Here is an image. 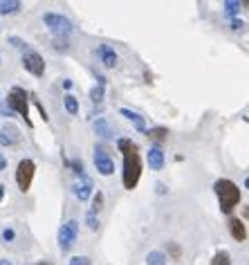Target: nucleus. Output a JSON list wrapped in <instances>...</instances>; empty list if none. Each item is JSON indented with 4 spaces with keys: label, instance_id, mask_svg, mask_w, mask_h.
<instances>
[{
    "label": "nucleus",
    "instance_id": "nucleus-30",
    "mask_svg": "<svg viewBox=\"0 0 249 265\" xmlns=\"http://www.w3.org/2000/svg\"><path fill=\"white\" fill-rule=\"evenodd\" d=\"M54 48L56 50H67V41L65 39H56L54 41Z\"/></svg>",
    "mask_w": 249,
    "mask_h": 265
},
{
    "label": "nucleus",
    "instance_id": "nucleus-19",
    "mask_svg": "<svg viewBox=\"0 0 249 265\" xmlns=\"http://www.w3.org/2000/svg\"><path fill=\"white\" fill-rule=\"evenodd\" d=\"M211 265H231V256L229 252H218L214 258H211Z\"/></svg>",
    "mask_w": 249,
    "mask_h": 265
},
{
    "label": "nucleus",
    "instance_id": "nucleus-35",
    "mask_svg": "<svg viewBox=\"0 0 249 265\" xmlns=\"http://www.w3.org/2000/svg\"><path fill=\"white\" fill-rule=\"evenodd\" d=\"M0 265H12V263H9V261H0Z\"/></svg>",
    "mask_w": 249,
    "mask_h": 265
},
{
    "label": "nucleus",
    "instance_id": "nucleus-25",
    "mask_svg": "<svg viewBox=\"0 0 249 265\" xmlns=\"http://www.w3.org/2000/svg\"><path fill=\"white\" fill-rule=\"evenodd\" d=\"M90 97H92V101L99 103V101L103 99V88H101V86H95V88L90 90Z\"/></svg>",
    "mask_w": 249,
    "mask_h": 265
},
{
    "label": "nucleus",
    "instance_id": "nucleus-7",
    "mask_svg": "<svg viewBox=\"0 0 249 265\" xmlns=\"http://www.w3.org/2000/svg\"><path fill=\"white\" fill-rule=\"evenodd\" d=\"M23 67H25L27 72H32L34 77H43V72H45V61H43V56H40L38 52L27 50V52H23Z\"/></svg>",
    "mask_w": 249,
    "mask_h": 265
},
{
    "label": "nucleus",
    "instance_id": "nucleus-9",
    "mask_svg": "<svg viewBox=\"0 0 249 265\" xmlns=\"http://www.w3.org/2000/svg\"><path fill=\"white\" fill-rule=\"evenodd\" d=\"M20 139H23V133L14 124H7V126L0 128V144L3 146H16V144H20Z\"/></svg>",
    "mask_w": 249,
    "mask_h": 265
},
{
    "label": "nucleus",
    "instance_id": "nucleus-36",
    "mask_svg": "<svg viewBox=\"0 0 249 265\" xmlns=\"http://www.w3.org/2000/svg\"><path fill=\"white\" fill-rule=\"evenodd\" d=\"M36 265H52V263H48V261H45V263H43V261H40V263H36Z\"/></svg>",
    "mask_w": 249,
    "mask_h": 265
},
{
    "label": "nucleus",
    "instance_id": "nucleus-37",
    "mask_svg": "<svg viewBox=\"0 0 249 265\" xmlns=\"http://www.w3.org/2000/svg\"><path fill=\"white\" fill-rule=\"evenodd\" d=\"M0 63H3V59H0Z\"/></svg>",
    "mask_w": 249,
    "mask_h": 265
},
{
    "label": "nucleus",
    "instance_id": "nucleus-14",
    "mask_svg": "<svg viewBox=\"0 0 249 265\" xmlns=\"http://www.w3.org/2000/svg\"><path fill=\"white\" fill-rule=\"evenodd\" d=\"M229 232H231V236L236 238V241H245L247 238V230H245V222L240 220V218H231L229 220Z\"/></svg>",
    "mask_w": 249,
    "mask_h": 265
},
{
    "label": "nucleus",
    "instance_id": "nucleus-2",
    "mask_svg": "<svg viewBox=\"0 0 249 265\" xmlns=\"http://www.w3.org/2000/svg\"><path fill=\"white\" fill-rule=\"evenodd\" d=\"M214 189H216L218 200H220L222 214H231L233 207H236L238 202H240V189H238V186L233 184L231 180H227V178L218 180V182L214 184Z\"/></svg>",
    "mask_w": 249,
    "mask_h": 265
},
{
    "label": "nucleus",
    "instance_id": "nucleus-33",
    "mask_svg": "<svg viewBox=\"0 0 249 265\" xmlns=\"http://www.w3.org/2000/svg\"><path fill=\"white\" fill-rule=\"evenodd\" d=\"M5 169H7V158L0 153V171H5Z\"/></svg>",
    "mask_w": 249,
    "mask_h": 265
},
{
    "label": "nucleus",
    "instance_id": "nucleus-22",
    "mask_svg": "<svg viewBox=\"0 0 249 265\" xmlns=\"http://www.w3.org/2000/svg\"><path fill=\"white\" fill-rule=\"evenodd\" d=\"M222 7H225V12H227V14H229V16H231V14H236L238 9L242 7V5H240V3H236V0H227V3L222 5Z\"/></svg>",
    "mask_w": 249,
    "mask_h": 265
},
{
    "label": "nucleus",
    "instance_id": "nucleus-15",
    "mask_svg": "<svg viewBox=\"0 0 249 265\" xmlns=\"http://www.w3.org/2000/svg\"><path fill=\"white\" fill-rule=\"evenodd\" d=\"M23 3L20 0H0V14L7 16V14H18Z\"/></svg>",
    "mask_w": 249,
    "mask_h": 265
},
{
    "label": "nucleus",
    "instance_id": "nucleus-11",
    "mask_svg": "<svg viewBox=\"0 0 249 265\" xmlns=\"http://www.w3.org/2000/svg\"><path fill=\"white\" fill-rule=\"evenodd\" d=\"M97 54H99L101 63L106 67H115L117 65V54H115V50H112L110 45H99V48H97Z\"/></svg>",
    "mask_w": 249,
    "mask_h": 265
},
{
    "label": "nucleus",
    "instance_id": "nucleus-8",
    "mask_svg": "<svg viewBox=\"0 0 249 265\" xmlns=\"http://www.w3.org/2000/svg\"><path fill=\"white\" fill-rule=\"evenodd\" d=\"M95 166H97V171H99L101 175H112L115 173V162L110 160V155H108V150L103 146L95 148Z\"/></svg>",
    "mask_w": 249,
    "mask_h": 265
},
{
    "label": "nucleus",
    "instance_id": "nucleus-4",
    "mask_svg": "<svg viewBox=\"0 0 249 265\" xmlns=\"http://www.w3.org/2000/svg\"><path fill=\"white\" fill-rule=\"evenodd\" d=\"M43 23L50 27L52 34H56V39H65V36L72 32L70 18L61 16V14H45V16H43Z\"/></svg>",
    "mask_w": 249,
    "mask_h": 265
},
{
    "label": "nucleus",
    "instance_id": "nucleus-13",
    "mask_svg": "<svg viewBox=\"0 0 249 265\" xmlns=\"http://www.w3.org/2000/svg\"><path fill=\"white\" fill-rule=\"evenodd\" d=\"M119 115H123V117L128 119V122H133V124H135V128H137L139 133L146 135V124H144L142 115H137V112L131 110V108H121V110H119Z\"/></svg>",
    "mask_w": 249,
    "mask_h": 265
},
{
    "label": "nucleus",
    "instance_id": "nucleus-18",
    "mask_svg": "<svg viewBox=\"0 0 249 265\" xmlns=\"http://www.w3.org/2000/svg\"><path fill=\"white\" fill-rule=\"evenodd\" d=\"M65 110L70 115H79V101H76V97L65 95Z\"/></svg>",
    "mask_w": 249,
    "mask_h": 265
},
{
    "label": "nucleus",
    "instance_id": "nucleus-5",
    "mask_svg": "<svg viewBox=\"0 0 249 265\" xmlns=\"http://www.w3.org/2000/svg\"><path fill=\"white\" fill-rule=\"evenodd\" d=\"M34 173H36L34 160H20L18 169H16V182H18V189L23 191V194L25 191H29V186H32Z\"/></svg>",
    "mask_w": 249,
    "mask_h": 265
},
{
    "label": "nucleus",
    "instance_id": "nucleus-3",
    "mask_svg": "<svg viewBox=\"0 0 249 265\" xmlns=\"http://www.w3.org/2000/svg\"><path fill=\"white\" fill-rule=\"evenodd\" d=\"M5 106L9 108L12 112H18L20 117L25 119V124L27 126H32V119H29V101H27V92L23 90V88H12L7 95V103Z\"/></svg>",
    "mask_w": 249,
    "mask_h": 265
},
{
    "label": "nucleus",
    "instance_id": "nucleus-17",
    "mask_svg": "<svg viewBox=\"0 0 249 265\" xmlns=\"http://www.w3.org/2000/svg\"><path fill=\"white\" fill-rule=\"evenodd\" d=\"M146 265H166V256H164V252H159V249H153V252H148V256H146Z\"/></svg>",
    "mask_w": 249,
    "mask_h": 265
},
{
    "label": "nucleus",
    "instance_id": "nucleus-24",
    "mask_svg": "<svg viewBox=\"0 0 249 265\" xmlns=\"http://www.w3.org/2000/svg\"><path fill=\"white\" fill-rule=\"evenodd\" d=\"M9 43L14 45V48H18V50H23V52H27L29 48H27V43H25V41H20L18 36H9Z\"/></svg>",
    "mask_w": 249,
    "mask_h": 265
},
{
    "label": "nucleus",
    "instance_id": "nucleus-29",
    "mask_svg": "<svg viewBox=\"0 0 249 265\" xmlns=\"http://www.w3.org/2000/svg\"><path fill=\"white\" fill-rule=\"evenodd\" d=\"M169 252H171V256H173V258L182 256V249H180V245H175V243H171V245H169Z\"/></svg>",
    "mask_w": 249,
    "mask_h": 265
},
{
    "label": "nucleus",
    "instance_id": "nucleus-6",
    "mask_svg": "<svg viewBox=\"0 0 249 265\" xmlns=\"http://www.w3.org/2000/svg\"><path fill=\"white\" fill-rule=\"evenodd\" d=\"M76 236H79V222H76V220L63 222L61 230H59V247L63 249V252H67V249L74 245Z\"/></svg>",
    "mask_w": 249,
    "mask_h": 265
},
{
    "label": "nucleus",
    "instance_id": "nucleus-16",
    "mask_svg": "<svg viewBox=\"0 0 249 265\" xmlns=\"http://www.w3.org/2000/svg\"><path fill=\"white\" fill-rule=\"evenodd\" d=\"M95 133L97 135H99V137L101 139H110L112 137V131H110V126H108V122H106V119H97V122H95Z\"/></svg>",
    "mask_w": 249,
    "mask_h": 265
},
{
    "label": "nucleus",
    "instance_id": "nucleus-31",
    "mask_svg": "<svg viewBox=\"0 0 249 265\" xmlns=\"http://www.w3.org/2000/svg\"><path fill=\"white\" fill-rule=\"evenodd\" d=\"M36 108H38V112H40V117H43V122H48V112H45V108H43V103H38V101H36Z\"/></svg>",
    "mask_w": 249,
    "mask_h": 265
},
{
    "label": "nucleus",
    "instance_id": "nucleus-32",
    "mask_svg": "<svg viewBox=\"0 0 249 265\" xmlns=\"http://www.w3.org/2000/svg\"><path fill=\"white\" fill-rule=\"evenodd\" d=\"M242 25H245V23H242V20H238V18L231 20V29H242Z\"/></svg>",
    "mask_w": 249,
    "mask_h": 265
},
{
    "label": "nucleus",
    "instance_id": "nucleus-12",
    "mask_svg": "<svg viewBox=\"0 0 249 265\" xmlns=\"http://www.w3.org/2000/svg\"><path fill=\"white\" fill-rule=\"evenodd\" d=\"M74 196H76V198H79L81 202H86V200L92 196V180H90V178H81V182L74 184Z\"/></svg>",
    "mask_w": 249,
    "mask_h": 265
},
{
    "label": "nucleus",
    "instance_id": "nucleus-23",
    "mask_svg": "<svg viewBox=\"0 0 249 265\" xmlns=\"http://www.w3.org/2000/svg\"><path fill=\"white\" fill-rule=\"evenodd\" d=\"M86 222H88V227H90L92 232H97V230H99V218H97V214H92V211L86 216Z\"/></svg>",
    "mask_w": 249,
    "mask_h": 265
},
{
    "label": "nucleus",
    "instance_id": "nucleus-26",
    "mask_svg": "<svg viewBox=\"0 0 249 265\" xmlns=\"http://www.w3.org/2000/svg\"><path fill=\"white\" fill-rule=\"evenodd\" d=\"M14 238H16V232H14V230H5L3 234H0V241H3V243H12Z\"/></svg>",
    "mask_w": 249,
    "mask_h": 265
},
{
    "label": "nucleus",
    "instance_id": "nucleus-21",
    "mask_svg": "<svg viewBox=\"0 0 249 265\" xmlns=\"http://www.w3.org/2000/svg\"><path fill=\"white\" fill-rule=\"evenodd\" d=\"M146 135H150V137H153V139H164L166 135H169V131L159 126V128H150V131H146Z\"/></svg>",
    "mask_w": 249,
    "mask_h": 265
},
{
    "label": "nucleus",
    "instance_id": "nucleus-34",
    "mask_svg": "<svg viewBox=\"0 0 249 265\" xmlns=\"http://www.w3.org/2000/svg\"><path fill=\"white\" fill-rule=\"evenodd\" d=\"M3 196H5V184H0V200H3Z\"/></svg>",
    "mask_w": 249,
    "mask_h": 265
},
{
    "label": "nucleus",
    "instance_id": "nucleus-10",
    "mask_svg": "<svg viewBox=\"0 0 249 265\" xmlns=\"http://www.w3.org/2000/svg\"><path fill=\"white\" fill-rule=\"evenodd\" d=\"M148 164H150V169L153 171H162L164 169V150H162V146H150V150H148Z\"/></svg>",
    "mask_w": 249,
    "mask_h": 265
},
{
    "label": "nucleus",
    "instance_id": "nucleus-27",
    "mask_svg": "<svg viewBox=\"0 0 249 265\" xmlns=\"http://www.w3.org/2000/svg\"><path fill=\"white\" fill-rule=\"evenodd\" d=\"M70 166H72V171H74V173H79L81 178H86V171H83V162H81V160H74Z\"/></svg>",
    "mask_w": 249,
    "mask_h": 265
},
{
    "label": "nucleus",
    "instance_id": "nucleus-1",
    "mask_svg": "<svg viewBox=\"0 0 249 265\" xmlns=\"http://www.w3.org/2000/svg\"><path fill=\"white\" fill-rule=\"evenodd\" d=\"M119 150L123 155V169H121V182L126 189H135L142 178V158L137 153V144H133V139L121 137L117 142Z\"/></svg>",
    "mask_w": 249,
    "mask_h": 265
},
{
    "label": "nucleus",
    "instance_id": "nucleus-20",
    "mask_svg": "<svg viewBox=\"0 0 249 265\" xmlns=\"http://www.w3.org/2000/svg\"><path fill=\"white\" fill-rule=\"evenodd\" d=\"M101 207H103V194H101V191H97L95 198H92V214L101 211Z\"/></svg>",
    "mask_w": 249,
    "mask_h": 265
},
{
    "label": "nucleus",
    "instance_id": "nucleus-28",
    "mask_svg": "<svg viewBox=\"0 0 249 265\" xmlns=\"http://www.w3.org/2000/svg\"><path fill=\"white\" fill-rule=\"evenodd\" d=\"M70 265H92V263L88 256H74V258H70Z\"/></svg>",
    "mask_w": 249,
    "mask_h": 265
}]
</instances>
